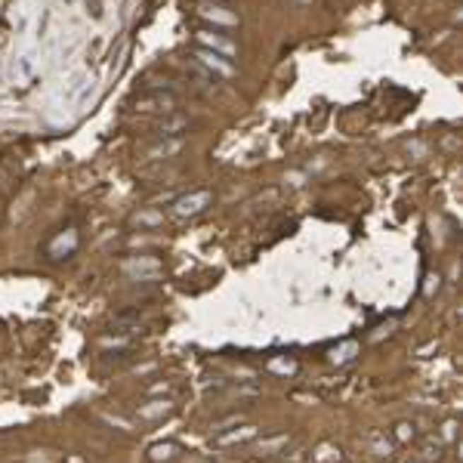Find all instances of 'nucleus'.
I'll list each match as a JSON object with an SVG mask.
<instances>
[{
  "label": "nucleus",
  "mask_w": 463,
  "mask_h": 463,
  "mask_svg": "<svg viewBox=\"0 0 463 463\" xmlns=\"http://www.w3.org/2000/svg\"><path fill=\"white\" fill-rule=\"evenodd\" d=\"M210 201H213V192H207V189L192 192V195H185V198L176 201V213H180V216H195L204 207H210Z\"/></svg>",
  "instance_id": "1"
},
{
  "label": "nucleus",
  "mask_w": 463,
  "mask_h": 463,
  "mask_svg": "<svg viewBox=\"0 0 463 463\" xmlns=\"http://www.w3.org/2000/svg\"><path fill=\"white\" fill-rule=\"evenodd\" d=\"M74 247H78V229H65V232H59L56 238L49 241L47 257L49 259H62V257L74 254Z\"/></svg>",
  "instance_id": "2"
},
{
  "label": "nucleus",
  "mask_w": 463,
  "mask_h": 463,
  "mask_svg": "<svg viewBox=\"0 0 463 463\" xmlns=\"http://www.w3.org/2000/svg\"><path fill=\"white\" fill-rule=\"evenodd\" d=\"M142 112H173L176 108V99L170 93H155V96H142L136 102Z\"/></svg>",
  "instance_id": "3"
},
{
  "label": "nucleus",
  "mask_w": 463,
  "mask_h": 463,
  "mask_svg": "<svg viewBox=\"0 0 463 463\" xmlns=\"http://www.w3.org/2000/svg\"><path fill=\"white\" fill-rule=\"evenodd\" d=\"M198 40H201V44H207L210 49H213V53H225V56H235V53H238L232 40L220 37V31H210V28H204V31H201V35H198Z\"/></svg>",
  "instance_id": "4"
},
{
  "label": "nucleus",
  "mask_w": 463,
  "mask_h": 463,
  "mask_svg": "<svg viewBox=\"0 0 463 463\" xmlns=\"http://www.w3.org/2000/svg\"><path fill=\"white\" fill-rule=\"evenodd\" d=\"M195 56H198L201 62L207 65L210 71H216V74H220V78H229V74L235 71V69H232V62H225V65H223V62H220V53H213V49H198Z\"/></svg>",
  "instance_id": "5"
},
{
  "label": "nucleus",
  "mask_w": 463,
  "mask_h": 463,
  "mask_svg": "<svg viewBox=\"0 0 463 463\" xmlns=\"http://www.w3.org/2000/svg\"><path fill=\"white\" fill-rule=\"evenodd\" d=\"M223 6H216V4H198V13L204 16V19H210V22H220V25H225V28H232V25H238V19H235L232 13H220Z\"/></svg>",
  "instance_id": "6"
},
{
  "label": "nucleus",
  "mask_w": 463,
  "mask_h": 463,
  "mask_svg": "<svg viewBox=\"0 0 463 463\" xmlns=\"http://www.w3.org/2000/svg\"><path fill=\"white\" fill-rule=\"evenodd\" d=\"M13 180H16V173H13L10 161H6V158H0V195H4V192L10 189Z\"/></svg>",
  "instance_id": "7"
},
{
  "label": "nucleus",
  "mask_w": 463,
  "mask_h": 463,
  "mask_svg": "<svg viewBox=\"0 0 463 463\" xmlns=\"http://www.w3.org/2000/svg\"><path fill=\"white\" fill-rule=\"evenodd\" d=\"M90 13L96 16V19H99V16H102V10H99V0H90Z\"/></svg>",
  "instance_id": "8"
}]
</instances>
